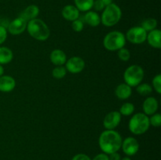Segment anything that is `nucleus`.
I'll use <instances>...</instances> for the list:
<instances>
[{"mask_svg":"<svg viewBox=\"0 0 161 160\" xmlns=\"http://www.w3.org/2000/svg\"><path fill=\"white\" fill-rule=\"evenodd\" d=\"M94 0H74L75 6L82 12H87L93 8Z\"/></svg>","mask_w":161,"mask_h":160,"instance_id":"nucleus-21","label":"nucleus"},{"mask_svg":"<svg viewBox=\"0 0 161 160\" xmlns=\"http://www.w3.org/2000/svg\"><path fill=\"white\" fill-rule=\"evenodd\" d=\"M117 56L120 61L127 62L130 58V52L128 49L123 47V48L117 50Z\"/></svg>","mask_w":161,"mask_h":160,"instance_id":"nucleus-26","label":"nucleus"},{"mask_svg":"<svg viewBox=\"0 0 161 160\" xmlns=\"http://www.w3.org/2000/svg\"><path fill=\"white\" fill-rule=\"evenodd\" d=\"M102 2L104 3L105 6H107L113 3V0H102Z\"/></svg>","mask_w":161,"mask_h":160,"instance_id":"nucleus-35","label":"nucleus"},{"mask_svg":"<svg viewBox=\"0 0 161 160\" xmlns=\"http://www.w3.org/2000/svg\"><path fill=\"white\" fill-rule=\"evenodd\" d=\"M122 136L114 130H106L101 133L98 139V144L104 153L109 154L116 152L121 148Z\"/></svg>","mask_w":161,"mask_h":160,"instance_id":"nucleus-1","label":"nucleus"},{"mask_svg":"<svg viewBox=\"0 0 161 160\" xmlns=\"http://www.w3.org/2000/svg\"><path fill=\"white\" fill-rule=\"evenodd\" d=\"M83 21L91 27H97L101 24V16L96 11L89 10L83 16Z\"/></svg>","mask_w":161,"mask_h":160,"instance_id":"nucleus-18","label":"nucleus"},{"mask_svg":"<svg viewBox=\"0 0 161 160\" xmlns=\"http://www.w3.org/2000/svg\"><path fill=\"white\" fill-rule=\"evenodd\" d=\"M4 75V67H3L2 64H0V76Z\"/></svg>","mask_w":161,"mask_h":160,"instance_id":"nucleus-36","label":"nucleus"},{"mask_svg":"<svg viewBox=\"0 0 161 160\" xmlns=\"http://www.w3.org/2000/svg\"><path fill=\"white\" fill-rule=\"evenodd\" d=\"M14 53L9 48L6 46H0V64H7L12 61Z\"/></svg>","mask_w":161,"mask_h":160,"instance_id":"nucleus-20","label":"nucleus"},{"mask_svg":"<svg viewBox=\"0 0 161 160\" xmlns=\"http://www.w3.org/2000/svg\"><path fill=\"white\" fill-rule=\"evenodd\" d=\"M158 108V100L153 97H148L142 104L143 113L148 116L157 113Z\"/></svg>","mask_w":161,"mask_h":160,"instance_id":"nucleus-12","label":"nucleus"},{"mask_svg":"<svg viewBox=\"0 0 161 160\" xmlns=\"http://www.w3.org/2000/svg\"><path fill=\"white\" fill-rule=\"evenodd\" d=\"M27 24H28V21H26L23 17L19 16L18 17L9 22L6 29L9 34L13 35H17L23 33L26 30Z\"/></svg>","mask_w":161,"mask_h":160,"instance_id":"nucleus-8","label":"nucleus"},{"mask_svg":"<svg viewBox=\"0 0 161 160\" xmlns=\"http://www.w3.org/2000/svg\"><path fill=\"white\" fill-rule=\"evenodd\" d=\"M150 127L149 116L142 112L134 115L130 119L128 128L130 133L135 135H142L146 133Z\"/></svg>","mask_w":161,"mask_h":160,"instance_id":"nucleus-4","label":"nucleus"},{"mask_svg":"<svg viewBox=\"0 0 161 160\" xmlns=\"http://www.w3.org/2000/svg\"><path fill=\"white\" fill-rule=\"evenodd\" d=\"M152 87L153 89H155L156 92L157 93H161V75L160 74H157L153 78L152 82Z\"/></svg>","mask_w":161,"mask_h":160,"instance_id":"nucleus-28","label":"nucleus"},{"mask_svg":"<svg viewBox=\"0 0 161 160\" xmlns=\"http://www.w3.org/2000/svg\"><path fill=\"white\" fill-rule=\"evenodd\" d=\"M125 35L119 31L108 32L103 39V45L108 51H117L126 45Z\"/></svg>","mask_w":161,"mask_h":160,"instance_id":"nucleus-5","label":"nucleus"},{"mask_svg":"<svg viewBox=\"0 0 161 160\" xmlns=\"http://www.w3.org/2000/svg\"><path fill=\"white\" fill-rule=\"evenodd\" d=\"M0 20H1V19H0Z\"/></svg>","mask_w":161,"mask_h":160,"instance_id":"nucleus-38","label":"nucleus"},{"mask_svg":"<svg viewBox=\"0 0 161 160\" xmlns=\"http://www.w3.org/2000/svg\"><path fill=\"white\" fill-rule=\"evenodd\" d=\"M39 14V8L36 5H30L27 6L25 10L21 13L20 17H23L26 21L33 20V19L37 18Z\"/></svg>","mask_w":161,"mask_h":160,"instance_id":"nucleus-19","label":"nucleus"},{"mask_svg":"<svg viewBox=\"0 0 161 160\" xmlns=\"http://www.w3.org/2000/svg\"><path fill=\"white\" fill-rule=\"evenodd\" d=\"M72 28L75 32H80V31H83V28H84V22L80 18L76 19V20L72 21Z\"/></svg>","mask_w":161,"mask_h":160,"instance_id":"nucleus-29","label":"nucleus"},{"mask_svg":"<svg viewBox=\"0 0 161 160\" xmlns=\"http://www.w3.org/2000/svg\"><path fill=\"white\" fill-rule=\"evenodd\" d=\"M146 41L150 46L155 49L161 48V31L160 29L153 30L149 31L146 36Z\"/></svg>","mask_w":161,"mask_h":160,"instance_id":"nucleus-15","label":"nucleus"},{"mask_svg":"<svg viewBox=\"0 0 161 160\" xmlns=\"http://www.w3.org/2000/svg\"><path fill=\"white\" fill-rule=\"evenodd\" d=\"M145 76V72L142 67L138 64H132L127 67L124 73V79L130 87H136L142 83Z\"/></svg>","mask_w":161,"mask_h":160,"instance_id":"nucleus-6","label":"nucleus"},{"mask_svg":"<svg viewBox=\"0 0 161 160\" xmlns=\"http://www.w3.org/2000/svg\"><path fill=\"white\" fill-rule=\"evenodd\" d=\"M50 61L53 64L56 66H62L65 64L67 61V56L63 50L56 49L50 53Z\"/></svg>","mask_w":161,"mask_h":160,"instance_id":"nucleus-16","label":"nucleus"},{"mask_svg":"<svg viewBox=\"0 0 161 160\" xmlns=\"http://www.w3.org/2000/svg\"><path fill=\"white\" fill-rule=\"evenodd\" d=\"M121 117L122 115L117 111L108 112L103 120V125L105 130H115L120 123Z\"/></svg>","mask_w":161,"mask_h":160,"instance_id":"nucleus-11","label":"nucleus"},{"mask_svg":"<svg viewBox=\"0 0 161 160\" xmlns=\"http://www.w3.org/2000/svg\"><path fill=\"white\" fill-rule=\"evenodd\" d=\"M61 15L66 20L72 22L80 18V10L73 5H66L63 7Z\"/></svg>","mask_w":161,"mask_h":160,"instance_id":"nucleus-14","label":"nucleus"},{"mask_svg":"<svg viewBox=\"0 0 161 160\" xmlns=\"http://www.w3.org/2000/svg\"><path fill=\"white\" fill-rule=\"evenodd\" d=\"M136 90L139 95L148 96L152 93L153 89L149 83H140L136 86Z\"/></svg>","mask_w":161,"mask_h":160,"instance_id":"nucleus-23","label":"nucleus"},{"mask_svg":"<svg viewBox=\"0 0 161 160\" xmlns=\"http://www.w3.org/2000/svg\"><path fill=\"white\" fill-rule=\"evenodd\" d=\"M135 109V108L134 104L130 103V102H126V103H124L121 105L119 112L120 113L121 115L129 116L133 114Z\"/></svg>","mask_w":161,"mask_h":160,"instance_id":"nucleus-22","label":"nucleus"},{"mask_svg":"<svg viewBox=\"0 0 161 160\" xmlns=\"http://www.w3.org/2000/svg\"><path fill=\"white\" fill-rule=\"evenodd\" d=\"M122 17V10L116 3L105 6L101 16V23L105 27H113L119 23Z\"/></svg>","mask_w":161,"mask_h":160,"instance_id":"nucleus-3","label":"nucleus"},{"mask_svg":"<svg viewBox=\"0 0 161 160\" xmlns=\"http://www.w3.org/2000/svg\"><path fill=\"white\" fill-rule=\"evenodd\" d=\"M147 31L141 26H135L130 28L125 35L126 39L132 44L139 45L144 43L146 41Z\"/></svg>","mask_w":161,"mask_h":160,"instance_id":"nucleus-7","label":"nucleus"},{"mask_svg":"<svg viewBox=\"0 0 161 160\" xmlns=\"http://www.w3.org/2000/svg\"><path fill=\"white\" fill-rule=\"evenodd\" d=\"M65 68L67 72L72 74H78L85 67V61L80 56H72L68 59L65 62Z\"/></svg>","mask_w":161,"mask_h":160,"instance_id":"nucleus-9","label":"nucleus"},{"mask_svg":"<svg viewBox=\"0 0 161 160\" xmlns=\"http://www.w3.org/2000/svg\"><path fill=\"white\" fill-rule=\"evenodd\" d=\"M27 31L31 37L38 41H46L50 35V31L47 24L39 18L29 20L27 24Z\"/></svg>","mask_w":161,"mask_h":160,"instance_id":"nucleus-2","label":"nucleus"},{"mask_svg":"<svg viewBox=\"0 0 161 160\" xmlns=\"http://www.w3.org/2000/svg\"><path fill=\"white\" fill-rule=\"evenodd\" d=\"M121 148L124 154L128 156H132L135 155L139 150V143L136 138L133 136H128L122 141Z\"/></svg>","mask_w":161,"mask_h":160,"instance_id":"nucleus-10","label":"nucleus"},{"mask_svg":"<svg viewBox=\"0 0 161 160\" xmlns=\"http://www.w3.org/2000/svg\"><path fill=\"white\" fill-rule=\"evenodd\" d=\"M8 31L6 28L0 24V45L4 43L5 41L7 39Z\"/></svg>","mask_w":161,"mask_h":160,"instance_id":"nucleus-30","label":"nucleus"},{"mask_svg":"<svg viewBox=\"0 0 161 160\" xmlns=\"http://www.w3.org/2000/svg\"><path fill=\"white\" fill-rule=\"evenodd\" d=\"M72 160H91V158L86 154L80 153L75 155Z\"/></svg>","mask_w":161,"mask_h":160,"instance_id":"nucleus-32","label":"nucleus"},{"mask_svg":"<svg viewBox=\"0 0 161 160\" xmlns=\"http://www.w3.org/2000/svg\"><path fill=\"white\" fill-rule=\"evenodd\" d=\"M149 120L150 125L154 127H160L161 125V115L160 113H155L150 115Z\"/></svg>","mask_w":161,"mask_h":160,"instance_id":"nucleus-27","label":"nucleus"},{"mask_svg":"<svg viewBox=\"0 0 161 160\" xmlns=\"http://www.w3.org/2000/svg\"><path fill=\"white\" fill-rule=\"evenodd\" d=\"M93 160H109V158H108V155L103 152V153H100L94 156Z\"/></svg>","mask_w":161,"mask_h":160,"instance_id":"nucleus-33","label":"nucleus"},{"mask_svg":"<svg viewBox=\"0 0 161 160\" xmlns=\"http://www.w3.org/2000/svg\"><path fill=\"white\" fill-rule=\"evenodd\" d=\"M141 27L147 32H149L157 28V20L155 18H147L142 22Z\"/></svg>","mask_w":161,"mask_h":160,"instance_id":"nucleus-24","label":"nucleus"},{"mask_svg":"<svg viewBox=\"0 0 161 160\" xmlns=\"http://www.w3.org/2000/svg\"><path fill=\"white\" fill-rule=\"evenodd\" d=\"M105 5L102 3V0H94L93 8L95 9V11H102L105 9Z\"/></svg>","mask_w":161,"mask_h":160,"instance_id":"nucleus-31","label":"nucleus"},{"mask_svg":"<svg viewBox=\"0 0 161 160\" xmlns=\"http://www.w3.org/2000/svg\"><path fill=\"white\" fill-rule=\"evenodd\" d=\"M121 160H131L129 157H124V158H121Z\"/></svg>","mask_w":161,"mask_h":160,"instance_id":"nucleus-37","label":"nucleus"},{"mask_svg":"<svg viewBox=\"0 0 161 160\" xmlns=\"http://www.w3.org/2000/svg\"><path fill=\"white\" fill-rule=\"evenodd\" d=\"M108 158L109 160H121V156L117 152H113L108 155Z\"/></svg>","mask_w":161,"mask_h":160,"instance_id":"nucleus-34","label":"nucleus"},{"mask_svg":"<svg viewBox=\"0 0 161 160\" xmlns=\"http://www.w3.org/2000/svg\"><path fill=\"white\" fill-rule=\"evenodd\" d=\"M16 86V81L10 75L0 76V92L9 93L14 89Z\"/></svg>","mask_w":161,"mask_h":160,"instance_id":"nucleus-13","label":"nucleus"},{"mask_svg":"<svg viewBox=\"0 0 161 160\" xmlns=\"http://www.w3.org/2000/svg\"><path fill=\"white\" fill-rule=\"evenodd\" d=\"M132 87L127 83H120L115 89V95L119 100H127L131 96Z\"/></svg>","mask_w":161,"mask_h":160,"instance_id":"nucleus-17","label":"nucleus"},{"mask_svg":"<svg viewBox=\"0 0 161 160\" xmlns=\"http://www.w3.org/2000/svg\"><path fill=\"white\" fill-rule=\"evenodd\" d=\"M67 74V70H66L65 67L64 66H56L52 70V75L53 78H57V79H61L64 78Z\"/></svg>","mask_w":161,"mask_h":160,"instance_id":"nucleus-25","label":"nucleus"}]
</instances>
